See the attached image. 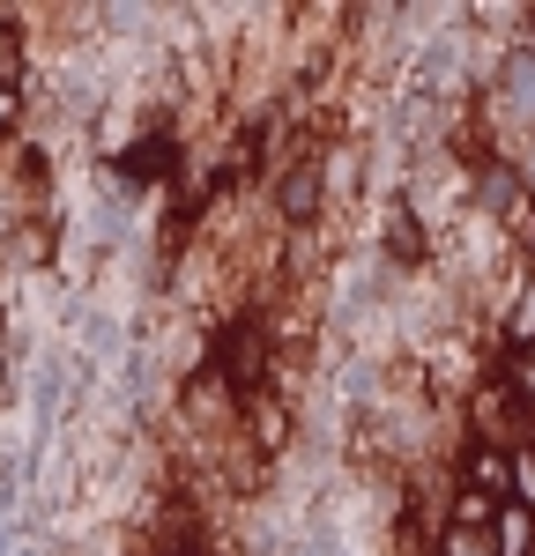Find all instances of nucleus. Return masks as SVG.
I'll list each match as a JSON object with an SVG mask.
<instances>
[{"label": "nucleus", "instance_id": "nucleus-1", "mask_svg": "<svg viewBox=\"0 0 535 556\" xmlns=\"http://www.w3.org/2000/svg\"><path fill=\"white\" fill-rule=\"evenodd\" d=\"M320 208H327V164H320L312 149H298V156L275 172V223L306 238L312 223H320Z\"/></svg>", "mask_w": 535, "mask_h": 556}, {"label": "nucleus", "instance_id": "nucleus-2", "mask_svg": "<svg viewBox=\"0 0 535 556\" xmlns=\"http://www.w3.org/2000/svg\"><path fill=\"white\" fill-rule=\"evenodd\" d=\"M453 490H484V497H506V505H513V445L469 438L461 460H453Z\"/></svg>", "mask_w": 535, "mask_h": 556}, {"label": "nucleus", "instance_id": "nucleus-3", "mask_svg": "<svg viewBox=\"0 0 535 556\" xmlns=\"http://www.w3.org/2000/svg\"><path fill=\"white\" fill-rule=\"evenodd\" d=\"M261 371H268V327L261 319H238L231 342H223V379H231V393L246 401V393H261Z\"/></svg>", "mask_w": 535, "mask_h": 556}, {"label": "nucleus", "instance_id": "nucleus-4", "mask_svg": "<svg viewBox=\"0 0 535 556\" xmlns=\"http://www.w3.org/2000/svg\"><path fill=\"white\" fill-rule=\"evenodd\" d=\"M498 104H506L513 119H528V127H535V45L506 52V67H498Z\"/></svg>", "mask_w": 535, "mask_h": 556}, {"label": "nucleus", "instance_id": "nucleus-5", "mask_svg": "<svg viewBox=\"0 0 535 556\" xmlns=\"http://www.w3.org/2000/svg\"><path fill=\"white\" fill-rule=\"evenodd\" d=\"M521 349H535V260L521 275V290H513V304H506V356H521Z\"/></svg>", "mask_w": 535, "mask_h": 556}, {"label": "nucleus", "instance_id": "nucleus-6", "mask_svg": "<svg viewBox=\"0 0 535 556\" xmlns=\"http://www.w3.org/2000/svg\"><path fill=\"white\" fill-rule=\"evenodd\" d=\"M401 260H409V267L424 260V223H416V208H409V201H401L395 223H387V267H401Z\"/></svg>", "mask_w": 535, "mask_h": 556}, {"label": "nucleus", "instance_id": "nucleus-7", "mask_svg": "<svg viewBox=\"0 0 535 556\" xmlns=\"http://www.w3.org/2000/svg\"><path fill=\"white\" fill-rule=\"evenodd\" d=\"M490 542H498V556H535V513L528 505H506L498 527H490Z\"/></svg>", "mask_w": 535, "mask_h": 556}, {"label": "nucleus", "instance_id": "nucleus-8", "mask_svg": "<svg viewBox=\"0 0 535 556\" xmlns=\"http://www.w3.org/2000/svg\"><path fill=\"white\" fill-rule=\"evenodd\" d=\"M45 253H52V230H45V223H23V230L0 245V267H45Z\"/></svg>", "mask_w": 535, "mask_h": 556}, {"label": "nucleus", "instance_id": "nucleus-9", "mask_svg": "<svg viewBox=\"0 0 535 556\" xmlns=\"http://www.w3.org/2000/svg\"><path fill=\"white\" fill-rule=\"evenodd\" d=\"M432 556H498V542H490L484 527H453V519H439V542H432Z\"/></svg>", "mask_w": 535, "mask_h": 556}, {"label": "nucleus", "instance_id": "nucleus-10", "mask_svg": "<svg viewBox=\"0 0 535 556\" xmlns=\"http://www.w3.org/2000/svg\"><path fill=\"white\" fill-rule=\"evenodd\" d=\"M498 379L513 386V401L535 416V356H506V364H498Z\"/></svg>", "mask_w": 535, "mask_h": 556}, {"label": "nucleus", "instance_id": "nucleus-11", "mask_svg": "<svg viewBox=\"0 0 535 556\" xmlns=\"http://www.w3.org/2000/svg\"><path fill=\"white\" fill-rule=\"evenodd\" d=\"M513 505H528V513H535V438L513 445Z\"/></svg>", "mask_w": 535, "mask_h": 556}, {"label": "nucleus", "instance_id": "nucleus-12", "mask_svg": "<svg viewBox=\"0 0 535 556\" xmlns=\"http://www.w3.org/2000/svg\"><path fill=\"white\" fill-rule=\"evenodd\" d=\"M15 127H23V89H15V83H0V149L15 141Z\"/></svg>", "mask_w": 535, "mask_h": 556}, {"label": "nucleus", "instance_id": "nucleus-13", "mask_svg": "<svg viewBox=\"0 0 535 556\" xmlns=\"http://www.w3.org/2000/svg\"><path fill=\"white\" fill-rule=\"evenodd\" d=\"M0 83L23 89V38H15V30H0Z\"/></svg>", "mask_w": 535, "mask_h": 556}, {"label": "nucleus", "instance_id": "nucleus-14", "mask_svg": "<svg viewBox=\"0 0 535 556\" xmlns=\"http://www.w3.org/2000/svg\"><path fill=\"white\" fill-rule=\"evenodd\" d=\"M521 23H528V45H535V8H528V15H521Z\"/></svg>", "mask_w": 535, "mask_h": 556}, {"label": "nucleus", "instance_id": "nucleus-15", "mask_svg": "<svg viewBox=\"0 0 535 556\" xmlns=\"http://www.w3.org/2000/svg\"><path fill=\"white\" fill-rule=\"evenodd\" d=\"M521 356H535V349H521Z\"/></svg>", "mask_w": 535, "mask_h": 556}]
</instances>
